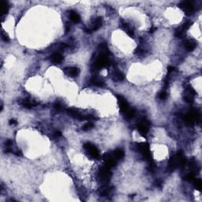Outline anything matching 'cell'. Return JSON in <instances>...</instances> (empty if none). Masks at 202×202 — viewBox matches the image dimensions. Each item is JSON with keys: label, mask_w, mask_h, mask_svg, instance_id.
I'll return each instance as SVG.
<instances>
[{"label": "cell", "mask_w": 202, "mask_h": 202, "mask_svg": "<svg viewBox=\"0 0 202 202\" xmlns=\"http://www.w3.org/2000/svg\"><path fill=\"white\" fill-rule=\"evenodd\" d=\"M98 50L100 54H102V55H108L109 53H110L109 50H108V48H107V45L105 43H103V44H100L99 45Z\"/></svg>", "instance_id": "cell-21"}, {"label": "cell", "mask_w": 202, "mask_h": 202, "mask_svg": "<svg viewBox=\"0 0 202 202\" xmlns=\"http://www.w3.org/2000/svg\"><path fill=\"white\" fill-rule=\"evenodd\" d=\"M65 72L72 77H77L78 74H79V70L77 68V67H74V66H70V67H66L65 68Z\"/></svg>", "instance_id": "cell-13"}, {"label": "cell", "mask_w": 202, "mask_h": 202, "mask_svg": "<svg viewBox=\"0 0 202 202\" xmlns=\"http://www.w3.org/2000/svg\"><path fill=\"white\" fill-rule=\"evenodd\" d=\"M50 61L55 64H59L62 63V61L63 60V55L59 53H54L51 56H50Z\"/></svg>", "instance_id": "cell-17"}, {"label": "cell", "mask_w": 202, "mask_h": 202, "mask_svg": "<svg viewBox=\"0 0 202 202\" xmlns=\"http://www.w3.org/2000/svg\"><path fill=\"white\" fill-rule=\"evenodd\" d=\"M175 70V68L174 67V66H168L167 67V71H168V73H171V72H173L174 70Z\"/></svg>", "instance_id": "cell-37"}, {"label": "cell", "mask_w": 202, "mask_h": 202, "mask_svg": "<svg viewBox=\"0 0 202 202\" xmlns=\"http://www.w3.org/2000/svg\"><path fill=\"white\" fill-rule=\"evenodd\" d=\"M149 125H150V122L146 119L143 118V119H140L139 122L137 124V130L139 131L141 134L146 135L149 130Z\"/></svg>", "instance_id": "cell-7"}, {"label": "cell", "mask_w": 202, "mask_h": 202, "mask_svg": "<svg viewBox=\"0 0 202 202\" xmlns=\"http://www.w3.org/2000/svg\"><path fill=\"white\" fill-rule=\"evenodd\" d=\"M93 127H94L93 123H92V122H88L85 125L82 126V130H83L84 131H89L90 130H92Z\"/></svg>", "instance_id": "cell-28"}, {"label": "cell", "mask_w": 202, "mask_h": 202, "mask_svg": "<svg viewBox=\"0 0 202 202\" xmlns=\"http://www.w3.org/2000/svg\"><path fill=\"white\" fill-rule=\"evenodd\" d=\"M90 82L92 85L97 87H103L104 85V81L98 76H92L90 79Z\"/></svg>", "instance_id": "cell-15"}, {"label": "cell", "mask_w": 202, "mask_h": 202, "mask_svg": "<svg viewBox=\"0 0 202 202\" xmlns=\"http://www.w3.org/2000/svg\"><path fill=\"white\" fill-rule=\"evenodd\" d=\"M98 177L100 180L104 182H107L111 179V172L110 168L106 166H104L101 167L98 173Z\"/></svg>", "instance_id": "cell-5"}, {"label": "cell", "mask_w": 202, "mask_h": 202, "mask_svg": "<svg viewBox=\"0 0 202 202\" xmlns=\"http://www.w3.org/2000/svg\"><path fill=\"white\" fill-rule=\"evenodd\" d=\"M109 63H110V60H109L108 55L99 54L98 56L96 58L94 63H92L91 68L93 71H99L102 68L109 65Z\"/></svg>", "instance_id": "cell-2"}, {"label": "cell", "mask_w": 202, "mask_h": 202, "mask_svg": "<svg viewBox=\"0 0 202 202\" xmlns=\"http://www.w3.org/2000/svg\"><path fill=\"white\" fill-rule=\"evenodd\" d=\"M21 104H22V106H24L26 108H32V107L37 106L38 104L34 100H31L30 98H26L21 101Z\"/></svg>", "instance_id": "cell-14"}, {"label": "cell", "mask_w": 202, "mask_h": 202, "mask_svg": "<svg viewBox=\"0 0 202 202\" xmlns=\"http://www.w3.org/2000/svg\"><path fill=\"white\" fill-rule=\"evenodd\" d=\"M137 151L142 154V156L145 157V159L146 160L149 161L150 164H152V153L151 152H150V148H149V145L148 143L143 142L137 144Z\"/></svg>", "instance_id": "cell-3"}, {"label": "cell", "mask_w": 202, "mask_h": 202, "mask_svg": "<svg viewBox=\"0 0 202 202\" xmlns=\"http://www.w3.org/2000/svg\"><path fill=\"white\" fill-rule=\"evenodd\" d=\"M85 33H92V29H85Z\"/></svg>", "instance_id": "cell-40"}, {"label": "cell", "mask_w": 202, "mask_h": 202, "mask_svg": "<svg viewBox=\"0 0 202 202\" xmlns=\"http://www.w3.org/2000/svg\"><path fill=\"white\" fill-rule=\"evenodd\" d=\"M200 119V114L197 111H191L184 116L185 122L189 125H193Z\"/></svg>", "instance_id": "cell-6"}, {"label": "cell", "mask_w": 202, "mask_h": 202, "mask_svg": "<svg viewBox=\"0 0 202 202\" xmlns=\"http://www.w3.org/2000/svg\"><path fill=\"white\" fill-rule=\"evenodd\" d=\"M15 155L18 156H22V153H21V151H18L15 152Z\"/></svg>", "instance_id": "cell-39"}, {"label": "cell", "mask_w": 202, "mask_h": 202, "mask_svg": "<svg viewBox=\"0 0 202 202\" xmlns=\"http://www.w3.org/2000/svg\"><path fill=\"white\" fill-rule=\"evenodd\" d=\"M65 30L66 33H68V32H70V24L69 22H66V23Z\"/></svg>", "instance_id": "cell-33"}, {"label": "cell", "mask_w": 202, "mask_h": 202, "mask_svg": "<svg viewBox=\"0 0 202 202\" xmlns=\"http://www.w3.org/2000/svg\"><path fill=\"white\" fill-rule=\"evenodd\" d=\"M113 155L116 160H122V158H124V156H125L124 151L121 149H115V150L114 151Z\"/></svg>", "instance_id": "cell-22"}, {"label": "cell", "mask_w": 202, "mask_h": 202, "mask_svg": "<svg viewBox=\"0 0 202 202\" xmlns=\"http://www.w3.org/2000/svg\"><path fill=\"white\" fill-rule=\"evenodd\" d=\"M103 25V18L102 17H98L92 21V31H96L98 30L101 26Z\"/></svg>", "instance_id": "cell-16"}, {"label": "cell", "mask_w": 202, "mask_h": 202, "mask_svg": "<svg viewBox=\"0 0 202 202\" xmlns=\"http://www.w3.org/2000/svg\"><path fill=\"white\" fill-rule=\"evenodd\" d=\"M70 18L74 23H78L81 21L80 15L78 14L76 11H74V10H70Z\"/></svg>", "instance_id": "cell-20"}, {"label": "cell", "mask_w": 202, "mask_h": 202, "mask_svg": "<svg viewBox=\"0 0 202 202\" xmlns=\"http://www.w3.org/2000/svg\"><path fill=\"white\" fill-rule=\"evenodd\" d=\"M2 6H3V14H2V16H3V15L6 14L7 12H8V10H9L8 3L5 2V1H3L2 2Z\"/></svg>", "instance_id": "cell-26"}, {"label": "cell", "mask_w": 202, "mask_h": 202, "mask_svg": "<svg viewBox=\"0 0 202 202\" xmlns=\"http://www.w3.org/2000/svg\"><path fill=\"white\" fill-rule=\"evenodd\" d=\"M84 149L86 150L87 152L89 154V156L92 158H93V159L98 160L99 158L100 157V152H99L98 149L92 143H85L84 144Z\"/></svg>", "instance_id": "cell-4"}, {"label": "cell", "mask_w": 202, "mask_h": 202, "mask_svg": "<svg viewBox=\"0 0 202 202\" xmlns=\"http://www.w3.org/2000/svg\"><path fill=\"white\" fill-rule=\"evenodd\" d=\"M194 178H195V174L193 172H190L185 176L184 180L187 182H193Z\"/></svg>", "instance_id": "cell-27"}, {"label": "cell", "mask_w": 202, "mask_h": 202, "mask_svg": "<svg viewBox=\"0 0 202 202\" xmlns=\"http://www.w3.org/2000/svg\"><path fill=\"white\" fill-rule=\"evenodd\" d=\"M2 39H3V40H4L5 42H9L10 41V39H9V36H7L6 34H5V33H2Z\"/></svg>", "instance_id": "cell-32"}, {"label": "cell", "mask_w": 202, "mask_h": 202, "mask_svg": "<svg viewBox=\"0 0 202 202\" xmlns=\"http://www.w3.org/2000/svg\"><path fill=\"white\" fill-rule=\"evenodd\" d=\"M186 164V159L183 152L179 151L175 156L171 157L167 167V171L172 172L177 167H183Z\"/></svg>", "instance_id": "cell-1"}, {"label": "cell", "mask_w": 202, "mask_h": 202, "mask_svg": "<svg viewBox=\"0 0 202 202\" xmlns=\"http://www.w3.org/2000/svg\"><path fill=\"white\" fill-rule=\"evenodd\" d=\"M9 124L10 126H15L18 124V122H17V121L15 119H10L9 122Z\"/></svg>", "instance_id": "cell-36"}, {"label": "cell", "mask_w": 202, "mask_h": 202, "mask_svg": "<svg viewBox=\"0 0 202 202\" xmlns=\"http://www.w3.org/2000/svg\"><path fill=\"white\" fill-rule=\"evenodd\" d=\"M54 136H55V137H59L62 136V133L60 132V131H55V133H54Z\"/></svg>", "instance_id": "cell-35"}, {"label": "cell", "mask_w": 202, "mask_h": 202, "mask_svg": "<svg viewBox=\"0 0 202 202\" xmlns=\"http://www.w3.org/2000/svg\"><path fill=\"white\" fill-rule=\"evenodd\" d=\"M67 113H68L69 115H70L73 118H74V119H78L80 121H83L85 119H87V116H84L76 108H73V107L69 108V109H67Z\"/></svg>", "instance_id": "cell-11"}, {"label": "cell", "mask_w": 202, "mask_h": 202, "mask_svg": "<svg viewBox=\"0 0 202 202\" xmlns=\"http://www.w3.org/2000/svg\"><path fill=\"white\" fill-rule=\"evenodd\" d=\"M13 145V141H11V140H7L6 141V145L7 148H10V146Z\"/></svg>", "instance_id": "cell-34"}, {"label": "cell", "mask_w": 202, "mask_h": 202, "mask_svg": "<svg viewBox=\"0 0 202 202\" xmlns=\"http://www.w3.org/2000/svg\"><path fill=\"white\" fill-rule=\"evenodd\" d=\"M116 97H117V100H118V104H119L120 111L124 114L130 108V105L128 104L127 100L122 96L117 95Z\"/></svg>", "instance_id": "cell-9"}, {"label": "cell", "mask_w": 202, "mask_h": 202, "mask_svg": "<svg viewBox=\"0 0 202 202\" xmlns=\"http://www.w3.org/2000/svg\"><path fill=\"white\" fill-rule=\"evenodd\" d=\"M193 186H194V187L196 188L197 190H199V191H201L202 189V181L200 179V178H194L193 179Z\"/></svg>", "instance_id": "cell-24"}, {"label": "cell", "mask_w": 202, "mask_h": 202, "mask_svg": "<svg viewBox=\"0 0 202 202\" xmlns=\"http://www.w3.org/2000/svg\"><path fill=\"white\" fill-rule=\"evenodd\" d=\"M135 113H136L135 110H134V108H131L130 107V108L126 112L124 113V115H125L126 117L128 118V119H131V118H133V117L135 115Z\"/></svg>", "instance_id": "cell-25"}, {"label": "cell", "mask_w": 202, "mask_h": 202, "mask_svg": "<svg viewBox=\"0 0 202 202\" xmlns=\"http://www.w3.org/2000/svg\"><path fill=\"white\" fill-rule=\"evenodd\" d=\"M179 7L184 10V12L187 15H191L194 11V6L192 2L190 1H182L179 3Z\"/></svg>", "instance_id": "cell-8"}, {"label": "cell", "mask_w": 202, "mask_h": 202, "mask_svg": "<svg viewBox=\"0 0 202 202\" xmlns=\"http://www.w3.org/2000/svg\"><path fill=\"white\" fill-rule=\"evenodd\" d=\"M111 190V188L110 186H104L99 190V194L100 195L101 197H107L109 194H110Z\"/></svg>", "instance_id": "cell-19"}, {"label": "cell", "mask_w": 202, "mask_h": 202, "mask_svg": "<svg viewBox=\"0 0 202 202\" xmlns=\"http://www.w3.org/2000/svg\"><path fill=\"white\" fill-rule=\"evenodd\" d=\"M156 30H157V28H156V27L152 26L151 28V29H150V30H149V33H154V32H156Z\"/></svg>", "instance_id": "cell-38"}, {"label": "cell", "mask_w": 202, "mask_h": 202, "mask_svg": "<svg viewBox=\"0 0 202 202\" xmlns=\"http://www.w3.org/2000/svg\"><path fill=\"white\" fill-rule=\"evenodd\" d=\"M113 80H115V81H121L124 79V74H122L121 71H119V70H115L113 74Z\"/></svg>", "instance_id": "cell-23"}, {"label": "cell", "mask_w": 202, "mask_h": 202, "mask_svg": "<svg viewBox=\"0 0 202 202\" xmlns=\"http://www.w3.org/2000/svg\"><path fill=\"white\" fill-rule=\"evenodd\" d=\"M104 163H105V166L111 168L115 166L116 164V160L113 154H110V153H106L104 155Z\"/></svg>", "instance_id": "cell-12"}, {"label": "cell", "mask_w": 202, "mask_h": 202, "mask_svg": "<svg viewBox=\"0 0 202 202\" xmlns=\"http://www.w3.org/2000/svg\"><path fill=\"white\" fill-rule=\"evenodd\" d=\"M185 100H186V103H188V104H192L193 102V96H189V95H186L185 96Z\"/></svg>", "instance_id": "cell-31"}, {"label": "cell", "mask_w": 202, "mask_h": 202, "mask_svg": "<svg viewBox=\"0 0 202 202\" xmlns=\"http://www.w3.org/2000/svg\"><path fill=\"white\" fill-rule=\"evenodd\" d=\"M197 46L196 42L193 40H187L185 42V48L189 51H192L195 49Z\"/></svg>", "instance_id": "cell-18"}, {"label": "cell", "mask_w": 202, "mask_h": 202, "mask_svg": "<svg viewBox=\"0 0 202 202\" xmlns=\"http://www.w3.org/2000/svg\"><path fill=\"white\" fill-rule=\"evenodd\" d=\"M54 107L55 109H56L57 111H61L63 109V106L61 102L59 101H55V103L54 104Z\"/></svg>", "instance_id": "cell-29"}, {"label": "cell", "mask_w": 202, "mask_h": 202, "mask_svg": "<svg viewBox=\"0 0 202 202\" xmlns=\"http://www.w3.org/2000/svg\"><path fill=\"white\" fill-rule=\"evenodd\" d=\"M191 25H192V22L190 21L185 22L184 24L182 25L181 27H179L178 29H176L175 33V36H177V37H182V36H183V35L186 33V32L190 29Z\"/></svg>", "instance_id": "cell-10"}, {"label": "cell", "mask_w": 202, "mask_h": 202, "mask_svg": "<svg viewBox=\"0 0 202 202\" xmlns=\"http://www.w3.org/2000/svg\"><path fill=\"white\" fill-rule=\"evenodd\" d=\"M158 96H159V98L160 99V100H166L167 97V92H165V91H161V92L158 94Z\"/></svg>", "instance_id": "cell-30"}]
</instances>
